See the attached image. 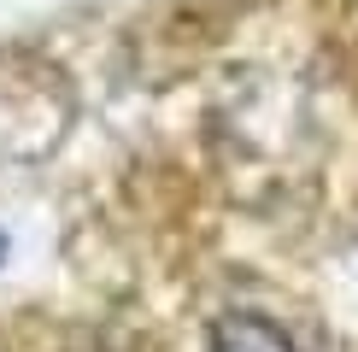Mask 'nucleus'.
<instances>
[{
  "label": "nucleus",
  "instance_id": "1",
  "mask_svg": "<svg viewBox=\"0 0 358 352\" xmlns=\"http://www.w3.org/2000/svg\"><path fill=\"white\" fill-rule=\"evenodd\" d=\"M206 352H300V341L259 311H223L206 335Z\"/></svg>",
  "mask_w": 358,
  "mask_h": 352
},
{
  "label": "nucleus",
  "instance_id": "2",
  "mask_svg": "<svg viewBox=\"0 0 358 352\" xmlns=\"http://www.w3.org/2000/svg\"><path fill=\"white\" fill-rule=\"evenodd\" d=\"M0 253H6V241H0Z\"/></svg>",
  "mask_w": 358,
  "mask_h": 352
}]
</instances>
